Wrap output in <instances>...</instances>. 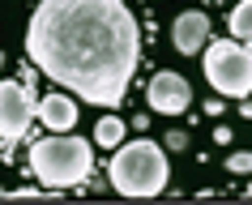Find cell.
<instances>
[{"instance_id":"1","label":"cell","mask_w":252,"mask_h":205,"mask_svg":"<svg viewBox=\"0 0 252 205\" xmlns=\"http://www.w3.org/2000/svg\"><path fill=\"white\" fill-rule=\"evenodd\" d=\"M26 56L77 103L120 107L141 60V26L128 0H39Z\"/></svg>"},{"instance_id":"2","label":"cell","mask_w":252,"mask_h":205,"mask_svg":"<svg viewBox=\"0 0 252 205\" xmlns=\"http://www.w3.org/2000/svg\"><path fill=\"white\" fill-rule=\"evenodd\" d=\"M90 171H94V141L73 137V128L30 141V176L43 188H52V192L77 188V184L90 179Z\"/></svg>"},{"instance_id":"3","label":"cell","mask_w":252,"mask_h":205,"mask_svg":"<svg viewBox=\"0 0 252 205\" xmlns=\"http://www.w3.org/2000/svg\"><path fill=\"white\" fill-rule=\"evenodd\" d=\"M107 179L120 197H158L171 179V163H167V146L137 137V141H120L111 163H107Z\"/></svg>"},{"instance_id":"4","label":"cell","mask_w":252,"mask_h":205,"mask_svg":"<svg viewBox=\"0 0 252 205\" xmlns=\"http://www.w3.org/2000/svg\"><path fill=\"white\" fill-rule=\"evenodd\" d=\"M205 77L222 98L252 94V47L235 39H210L205 43Z\"/></svg>"},{"instance_id":"5","label":"cell","mask_w":252,"mask_h":205,"mask_svg":"<svg viewBox=\"0 0 252 205\" xmlns=\"http://www.w3.org/2000/svg\"><path fill=\"white\" fill-rule=\"evenodd\" d=\"M34 82H0V137L4 141H22L34 120Z\"/></svg>"},{"instance_id":"6","label":"cell","mask_w":252,"mask_h":205,"mask_svg":"<svg viewBox=\"0 0 252 205\" xmlns=\"http://www.w3.org/2000/svg\"><path fill=\"white\" fill-rule=\"evenodd\" d=\"M146 103L154 116H184L188 103H192V86L180 77V73H171V68H162V73H154L146 86Z\"/></svg>"},{"instance_id":"7","label":"cell","mask_w":252,"mask_h":205,"mask_svg":"<svg viewBox=\"0 0 252 205\" xmlns=\"http://www.w3.org/2000/svg\"><path fill=\"white\" fill-rule=\"evenodd\" d=\"M210 39H214V26H210V17L201 13V9H184L171 22V43H175L180 56H201Z\"/></svg>"},{"instance_id":"8","label":"cell","mask_w":252,"mask_h":205,"mask_svg":"<svg viewBox=\"0 0 252 205\" xmlns=\"http://www.w3.org/2000/svg\"><path fill=\"white\" fill-rule=\"evenodd\" d=\"M34 116H39L43 124H47V133H68V128H77V98L68 94V90H56V94L39 98V107H34Z\"/></svg>"},{"instance_id":"9","label":"cell","mask_w":252,"mask_h":205,"mask_svg":"<svg viewBox=\"0 0 252 205\" xmlns=\"http://www.w3.org/2000/svg\"><path fill=\"white\" fill-rule=\"evenodd\" d=\"M120 141H124V120L120 116H103V120L94 124V146L98 150H116Z\"/></svg>"},{"instance_id":"10","label":"cell","mask_w":252,"mask_h":205,"mask_svg":"<svg viewBox=\"0 0 252 205\" xmlns=\"http://www.w3.org/2000/svg\"><path fill=\"white\" fill-rule=\"evenodd\" d=\"M226 26H231L235 39H252V0H239L231 9V17H226Z\"/></svg>"},{"instance_id":"11","label":"cell","mask_w":252,"mask_h":205,"mask_svg":"<svg viewBox=\"0 0 252 205\" xmlns=\"http://www.w3.org/2000/svg\"><path fill=\"white\" fill-rule=\"evenodd\" d=\"M226 171H235V176H252V154L248 150L226 154Z\"/></svg>"},{"instance_id":"12","label":"cell","mask_w":252,"mask_h":205,"mask_svg":"<svg viewBox=\"0 0 252 205\" xmlns=\"http://www.w3.org/2000/svg\"><path fill=\"white\" fill-rule=\"evenodd\" d=\"M162 146H167V154H184L188 150V133L184 128H171V133L162 137Z\"/></svg>"},{"instance_id":"13","label":"cell","mask_w":252,"mask_h":205,"mask_svg":"<svg viewBox=\"0 0 252 205\" xmlns=\"http://www.w3.org/2000/svg\"><path fill=\"white\" fill-rule=\"evenodd\" d=\"M205 111H210V116H222L226 103H222V98H205Z\"/></svg>"},{"instance_id":"14","label":"cell","mask_w":252,"mask_h":205,"mask_svg":"<svg viewBox=\"0 0 252 205\" xmlns=\"http://www.w3.org/2000/svg\"><path fill=\"white\" fill-rule=\"evenodd\" d=\"M214 141H218V146H231L235 137H231V128H214Z\"/></svg>"},{"instance_id":"15","label":"cell","mask_w":252,"mask_h":205,"mask_svg":"<svg viewBox=\"0 0 252 205\" xmlns=\"http://www.w3.org/2000/svg\"><path fill=\"white\" fill-rule=\"evenodd\" d=\"M0 68H4V52H0Z\"/></svg>"},{"instance_id":"16","label":"cell","mask_w":252,"mask_h":205,"mask_svg":"<svg viewBox=\"0 0 252 205\" xmlns=\"http://www.w3.org/2000/svg\"><path fill=\"white\" fill-rule=\"evenodd\" d=\"M0 197H4V188H0Z\"/></svg>"},{"instance_id":"17","label":"cell","mask_w":252,"mask_h":205,"mask_svg":"<svg viewBox=\"0 0 252 205\" xmlns=\"http://www.w3.org/2000/svg\"><path fill=\"white\" fill-rule=\"evenodd\" d=\"M248 192H252V184H248Z\"/></svg>"}]
</instances>
